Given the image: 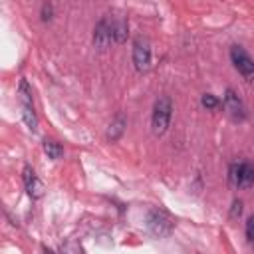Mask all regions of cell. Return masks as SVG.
Wrapping results in <instances>:
<instances>
[{
	"mask_svg": "<svg viewBox=\"0 0 254 254\" xmlns=\"http://www.w3.org/2000/svg\"><path fill=\"white\" fill-rule=\"evenodd\" d=\"M171 117H173V103L169 97H159L153 105V115H151V129L155 135H163L169 125H171Z\"/></svg>",
	"mask_w": 254,
	"mask_h": 254,
	"instance_id": "1",
	"label": "cell"
},
{
	"mask_svg": "<svg viewBox=\"0 0 254 254\" xmlns=\"http://www.w3.org/2000/svg\"><path fill=\"white\" fill-rule=\"evenodd\" d=\"M125 127H127V117H125V113H117L115 117H113V121L109 123V127H107V139L109 141H117V139H121V135L125 133Z\"/></svg>",
	"mask_w": 254,
	"mask_h": 254,
	"instance_id": "9",
	"label": "cell"
},
{
	"mask_svg": "<svg viewBox=\"0 0 254 254\" xmlns=\"http://www.w3.org/2000/svg\"><path fill=\"white\" fill-rule=\"evenodd\" d=\"M200 103H202V107H206V109H216V107L220 105V99L214 97L212 93H204V95L200 97Z\"/></svg>",
	"mask_w": 254,
	"mask_h": 254,
	"instance_id": "13",
	"label": "cell"
},
{
	"mask_svg": "<svg viewBox=\"0 0 254 254\" xmlns=\"http://www.w3.org/2000/svg\"><path fill=\"white\" fill-rule=\"evenodd\" d=\"M22 119H24L26 127H28L32 133L38 129V115H36V111H34V103L22 105Z\"/></svg>",
	"mask_w": 254,
	"mask_h": 254,
	"instance_id": "11",
	"label": "cell"
},
{
	"mask_svg": "<svg viewBox=\"0 0 254 254\" xmlns=\"http://www.w3.org/2000/svg\"><path fill=\"white\" fill-rule=\"evenodd\" d=\"M242 214V200H234L232 202V208H230V218H238Z\"/></svg>",
	"mask_w": 254,
	"mask_h": 254,
	"instance_id": "15",
	"label": "cell"
},
{
	"mask_svg": "<svg viewBox=\"0 0 254 254\" xmlns=\"http://www.w3.org/2000/svg\"><path fill=\"white\" fill-rule=\"evenodd\" d=\"M222 107L226 109V113L234 119V121H244L246 119V109H244V103L242 99L238 97V93L228 87L224 91V97H222Z\"/></svg>",
	"mask_w": 254,
	"mask_h": 254,
	"instance_id": "6",
	"label": "cell"
},
{
	"mask_svg": "<svg viewBox=\"0 0 254 254\" xmlns=\"http://www.w3.org/2000/svg\"><path fill=\"white\" fill-rule=\"evenodd\" d=\"M44 153H46L50 159L58 161V159L64 157V147H62L58 141H54V139H46V141H44Z\"/></svg>",
	"mask_w": 254,
	"mask_h": 254,
	"instance_id": "12",
	"label": "cell"
},
{
	"mask_svg": "<svg viewBox=\"0 0 254 254\" xmlns=\"http://www.w3.org/2000/svg\"><path fill=\"white\" fill-rule=\"evenodd\" d=\"M173 220H171V216L165 212V210H161V208H151L149 212H147V228H149V232L153 234V236H157V238H165V236H169L171 232H173Z\"/></svg>",
	"mask_w": 254,
	"mask_h": 254,
	"instance_id": "3",
	"label": "cell"
},
{
	"mask_svg": "<svg viewBox=\"0 0 254 254\" xmlns=\"http://www.w3.org/2000/svg\"><path fill=\"white\" fill-rule=\"evenodd\" d=\"M113 42V34H111V20L109 18H101L95 28H93V44L99 50H107L109 44Z\"/></svg>",
	"mask_w": 254,
	"mask_h": 254,
	"instance_id": "7",
	"label": "cell"
},
{
	"mask_svg": "<svg viewBox=\"0 0 254 254\" xmlns=\"http://www.w3.org/2000/svg\"><path fill=\"white\" fill-rule=\"evenodd\" d=\"M228 181L236 189H250L254 185V163L236 161L228 167Z\"/></svg>",
	"mask_w": 254,
	"mask_h": 254,
	"instance_id": "2",
	"label": "cell"
},
{
	"mask_svg": "<svg viewBox=\"0 0 254 254\" xmlns=\"http://www.w3.org/2000/svg\"><path fill=\"white\" fill-rule=\"evenodd\" d=\"M230 60H232L236 71L244 79H252L254 77V60L250 58V54L242 46H232L230 48Z\"/></svg>",
	"mask_w": 254,
	"mask_h": 254,
	"instance_id": "4",
	"label": "cell"
},
{
	"mask_svg": "<svg viewBox=\"0 0 254 254\" xmlns=\"http://www.w3.org/2000/svg\"><path fill=\"white\" fill-rule=\"evenodd\" d=\"M133 65L137 71H147L151 67V44L143 36L133 40Z\"/></svg>",
	"mask_w": 254,
	"mask_h": 254,
	"instance_id": "5",
	"label": "cell"
},
{
	"mask_svg": "<svg viewBox=\"0 0 254 254\" xmlns=\"http://www.w3.org/2000/svg\"><path fill=\"white\" fill-rule=\"evenodd\" d=\"M111 34H113V42L115 44H123L127 40L129 34V24L125 18H113L111 20Z\"/></svg>",
	"mask_w": 254,
	"mask_h": 254,
	"instance_id": "10",
	"label": "cell"
},
{
	"mask_svg": "<svg viewBox=\"0 0 254 254\" xmlns=\"http://www.w3.org/2000/svg\"><path fill=\"white\" fill-rule=\"evenodd\" d=\"M22 181H24V187H26V190H28V194H30L32 198H40V196H42L44 187H42V183H40L36 171H34L30 165L24 167V171H22Z\"/></svg>",
	"mask_w": 254,
	"mask_h": 254,
	"instance_id": "8",
	"label": "cell"
},
{
	"mask_svg": "<svg viewBox=\"0 0 254 254\" xmlns=\"http://www.w3.org/2000/svg\"><path fill=\"white\" fill-rule=\"evenodd\" d=\"M52 14H54V8H52V4H44V6H42V20H44V22L52 20Z\"/></svg>",
	"mask_w": 254,
	"mask_h": 254,
	"instance_id": "16",
	"label": "cell"
},
{
	"mask_svg": "<svg viewBox=\"0 0 254 254\" xmlns=\"http://www.w3.org/2000/svg\"><path fill=\"white\" fill-rule=\"evenodd\" d=\"M42 254H56V252H54V250H50L48 246H44V248H42Z\"/></svg>",
	"mask_w": 254,
	"mask_h": 254,
	"instance_id": "17",
	"label": "cell"
},
{
	"mask_svg": "<svg viewBox=\"0 0 254 254\" xmlns=\"http://www.w3.org/2000/svg\"><path fill=\"white\" fill-rule=\"evenodd\" d=\"M246 242L254 248V214H250L246 220Z\"/></svg>",
	"mask_w": 254,
	"mask_h": 254,
	"instance_id": "14",
	"label": "cell"
}]
</instances>
